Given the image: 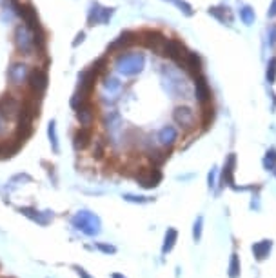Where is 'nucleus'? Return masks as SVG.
Returning a JSON list of instances; mask_svg holds the SVG:
<instances>
[{"instance_id": "1", "label": "nucleus", "mask_w": 276, "mask_h": 278, "mask_svg": "<svg viewBox=\"0 0 276 278\" xmlns=\"http://www.w3.org/2000/svg\"><path fill=\"white\" fill-rule=\"evenodd\" d=\"M71 226L76 231L84 233L86 237H98L100 231H102V222H100V216L91 213L87 209H80L76 211L75 215L71 216Z\"/></svg>"}, {"instance_id": "2", "label": "nucleus", "mask_w": 276, "mask_h": 278, "mask_svg": "<svg viewBox=\"0 0 276 278\" xmlns=\"http://www.w3.org/2000/svg\"><path fill=\"white\" fill-rule=\"evenodd\" d=\"M144 64L145 58L142 53H124V55H118L117 70L124 77H135L144 70Z\"/></svg>"}, {"instance_id": "3", "label": "nucleus", "mask_w": 276, "mask_h": 278, "mask_svg": "<svg viewBox=\"0 0 276 278\" xmlns=\"http://www.w3.org/2000/svg\"><path fill=\"white\" fill-rule=\"evenodd\" d=\"M22 113V102L11 93L0 97V117L4 120H18Z\"/></svg>"}, {"instance_id": "4", "label": "nucleus", "mask_w": 276, "mask_h": 278, "mask_svg": "<svg viewBox=\"0 0 276 278\" xmlns=\"http://www.w3.org/2000/svg\"><path fill=\"white\" fill-rule=\"evenodd\" d=\"M28 86H29V93L33 97H40L42 93L48 89V73L42 70V68L31 70L28 77Z\"/></svg>"}, {"instance_id": "5", "label": "nucleus", "mask_w": 276, "mask_h": 278, "mask_svg": "<svg viewBox=\"0 0 276 278\" xmlns=\"http://www.w3.org/2000/svg\"><path fill=\"white\" fill-rule=\"evenodd\" d=\"M15 46L22 55H33V35H31L28 26H18L15 29Z\"/></svg>"}, {"instance_id": "6", "label": "nucleus", "mask_w": 276, "mask_h": 278, "mask_svg": "<svg viewBox=\"0 0 276 278\" xmlns=\"http://www.w3.org/2000/svg\"><path fill=\"white\" fill-rule=\"evenodd\" d=\"M137 182L140 188L155 189L158 188V184L162 182V173L156 167H142L137 174Z\"/></svg>"}, {"instance_id": "7", "label": "nucleus", "mask_w": 276, "mask_h": 278, "mask_svg": "<svg viewBox=\"0 0 276 278\" xmlns=\"http://www.w3.org/2000/svg\"><path fill=\"white\" fill-rule=\"evenodd\" d=\"M172 120H174L180 127L191 129L194 125V122H196V117H194L193 107H189V105H176V107L172 109Z\"/></svg>"}, {"instance_id": "8", "label": "nucleus", "mask_w": 276, "mask_h": 278, "mask_svg": "<svg viewBox=\"0 0 276 278\" xmlns=\"http://www.w3.org/2000/svg\"><path fill=\"white\" fill-rule=\"evenodd\" d=\"M162 55L169 56L176 62H182L187 55V49L184 46V42L176 40V38H167L164 42V46H162Z\"/></svg>"}, {"instance_id": "9", "label": "nucleus", "mask_w": 276, "mask_h": 278, "mask_svg": "<svg viewBox=\"0 0 276 278\" xmlns=\"http://www.w3.org/2000/svg\"><path fill=\"white\" fill-rule=\"evenodd\" d=\"M29 70L28 64L24 62H11L7 68V80L11 86H22L24 82H28Z\"/></svg>"}, {"instance_id": "10", "label": "nucleus", "mask_w": 276, "mask_h": 278, "mask_svg": "<svg viewBox=\"0 0 276 278\" xmlns=\"http://www.w3.org/2000/svg\"><path fill=\"white\" fill-rule=\"evenodd\" d=\"M97 77H98V73L93 70V68L80 73V77H78V91H76V93L82 95L84 98H89V95L93 93V89H95Z\"/></svg>"}, {"instance_id": "11", "label": "nucleus", "mask_w": 276, "mask_h": 278, "mask_svg": "<svg viewBox=\"0 0 276 278\" xmlns=\"http://www.w3.org/2000/svg\"><path fill=\"white\" fill-rule=\"evenodd\" d=\"M95 117H97V107L91 102H86L82 107L76 109V120L86 129H91V125L95 124Z\"/></svg>"}, {"instance_id": "12", "label": "nucleus", "mask_w": 276, "mask_h": 278, "mask_svg": "<svg viewBox=\"0 0 276 278\" xmlns=\"http://www.w3.org/2000/svg\"><path fill=\"white\" fill-rule=\"evenodd\" d=\"M18 213H22L24 216L31 218L33 222L40 224V226H48L53 220V211H38L34 208H18Z\"/></svg>"}, {"instance_id": "13", "label": "nucleus", "mask_w": 276, "mask_h": 278, "mask_svg": "<svg viewBox=\"0 0 276 278\" xmlns=\"http://www.w3.org/2000/svg\"><path fill=\"white\" fill-rule=\"evenodd\" d=\"M178 140V129L174 125H164L158 131V144L162 147H172Z\"/></svg>"}, {"instance_id": "14", "label": "nucleus", "mask_w": 276, "mask_h": 278, "mask_svg": "<svg viewBox=\"0 0 276 278\" xmlns=\"http://www.w3.org/2000/svg\"><path fill=\"white\" fill-rule=\"evenodd\" d=\"M194 95H196V100L200 104H207L211 100V87L207 84V78L204 75H198L196 77V82H194Z\"/></svg>"}, {"instance_id": "15", "label": "nucleus", "mask_w": 276, "mask_h": 278, "mask_svg": "<svg viewBox=\"0 0 276 278\" xmlns=\"http://www.w3.org/2000/svg\"><path fill=\"white\" fill-rule=\"evenodd\" d=\"M235 166H236V156L235 153H231L224 164V169H222V186H229V188H235Z\"/></svg>"}, {"instance_id": "16", "label": "nucleus", "mask_w": 276, "mask_h": 278, "mask_svg": "<svg viewBox=\"0 0 276 278\" xmlns=\"http://www.w3.org/2000/svg\"><path fill=\"white\" fill-rule=\"evenodd\" d=\"M18 15L22 17V20L26 22V26L29 29H38L40 24H38V18H36V9H34L31 4H24V6H18Z\"/></svg>"}, {"instance_id": "17", "label": "nucleus", "mask_w": 276, "mask_h": 278, "mask_svg": "<svg viewBox=\"0 0 276 278\" xmlns=\"http://www.w3.org/2000/svg\"><path fill=\"white\" fill-rule=\"evenodd\" d=\"M91 139H93L91 129L80 127V129L75 133V137H73V146H75L76 151H82V149H86V147L91 144Z\"/></svg>"}, {"instance_id": "18", "label": "nucleus", "mask_w": 276, "mask_h": 278, "mask_svg": "<svg viewBox=\"0 0 276 278\" xmlns=\"http://www.w3.org/2000/svg\"><path fill=\"white\" fill-rule=\"evenodd\" d=\"M182 64L186 66L187 71H191L194 77H198L202 71V58L198 56V53H193V51H187L186 58L182 60Z\"/></svg>"}, {"instance_id": "19", "label": "nucleus", "mask_w": 276, "mask_h": 278, "mask_svg": "<svg viewBox=\"0 0 276 278\" xmlns=\"http://www.w3.org/2000/svg\"><path fill=\"white\" fill-rule=\"evenodd\" d=\"M271 249H273V240H260V242L253 243V255L258 262H262L269 257Z\"/></svg>"}, {"instance_id": "20", "label": "nucleus", "mask_w": 276, "mask_h": 278, "mask_svg": "<svg viewBox=\"0 0 276 278\" xmlns=\"http://www.w3.org/2000/svg\"><path fill=\"white\" fill-rule=\"evenodd\" d=\"M178 240V231L174 229V227H169L166 231V237H164V245H162V253L167 255V253H171L172 247H174V243Z\"/></svg>"}, {"instance_id": "21", "label": "nucleus", "mask_w": 276, "mask_h": 278, "mask_svg": "<svg viewBox=\"0 0 276 278\" xmlns=\"http://www.w3.org/2000/svg\"><path fill=\"white\" fill-rule=\"evenodd\" d=\"M135 33H131V31H125V33H122V35L118 36L117 40L111 44L109 51H120L122 48H125V46H129L131 42H135Z\"/></svg>"}, {"instance_id": "22", "label": "nucleus", "mask_w": 276, "mask_h": 278, "mask_svg": "<svg viewBox=\"0 0 276 278\" xmlns=\"http://www.w3.org/2000/svg\"><path fill=\"white\" fill-rule=\"evenodd\" d=\"M209 15H213V17H216L220 22H227V26H231V22H233V15H231V11H229V7H211L209 9Z\"/></svg>"}, {"instance_id": "23", "label": "nucleus", "mask_w": 276, "mask_h": 278, "mask_svg": "<svg viewBox=\"0 0 276 278\" xmlns=\"http://www.w3.org/2000/svg\"><path fill=\"white\" fill-rule=\"evenodd\" d=\"M145 36H147V42H145V46L147 48L155 49V51H160V46H164V42H166V38L160 35V33H155V31H147L145 33Z\"/></svg>"}, {"instance_id": "24", "label": "nucleus", "mask_w": 276, "mask_h": 278, "mask_svg": "<svg viewBox=\"0 0 276 278\" xmlns=\"http://www.w3.org/2000/svg\"><path fill=\"white\" fill-rule=\"evenodd\" d=\"M227 271H229V278L240 277V257H238V253H233V255H231Z\"/></svg>"}, {"instance_id": "25", "label": "nucleus", "mask_w": 276, "mask_h": 278, "mask_svg": "<svg viewBox=\"0 0 276 278\" xmlns=\"http://www.w3.org/2000/svg\"><path fill=\"white\" fill-rule=\"evenodd\" d=\"M48 135H49V142H51V149H53V153H58V151H60V147H58V137H56L55 120H51V122H49Z\"/></svg>"}, {"instance_id": "26", "label": "nucleus", "mask_w": 276, "mask_h": 278, "mask_svg": "<svg viewBox=\"0 0 276 278\" xmlns=\"http://www.w3.org/2000/svg\"><path fill=\"white\" fill-rule=\"evenodd\" d=\"M240 18L243 20L245 26H251V24L255 22V9L251 6H243L240 9Z\"/></svg>"}, {"instance_id": "27", "label": "nucleus", "mask_w": 276, "mask_h": 278, "mask_svg": "<svg viewBox=\"0 0 276 278\" xmlns=\"http://www.w3.org/2000/svg\"><path fill=\"white\" fill-rule=\"evenodd\" d=\"M263 167L267 171H275L276 169V149H269L265 156H263Z\"/></svg>"}, {"instance_id": "28", "label": "nucleus", "mask_w": 276, "mask_h": 278, "mask_svg": "<svg viewBox=\"0 0 276 278\" xmlns=\"http://www.w3.org/2000/svg\"><path fill=\"white\" fill-rule=\"evenodd\" d=\"M202 233H204V216H196V220L193 224V240L194 242H200Z\"/></svg>"}, {"instance_id": "29", "label": "nucleus", "mask_w": 276, "mask_h": 278, "mask_svg": "<svg viewBox=\"0 0 276 278\" xmlns=\"http://www.w3.org/2000/svg\"><path fill=\"white\" fill-rule=\"evenodd\" d=\"M167 156H169V155H166L164 151H158V149H151V151H149V160H151L155 166H162L167 160Z\"/></svg>"}, {"instance_id": "30", "label": "nucleus", "mask_w": 276, "mask_h": 278, "mask_svg": "<svg viewBox=\"0 0 276 278\" xmlns=\"http://www.w3.org/2000/svg\"><path fill=\"white\" fill-rule=\"evenodd\" d=\"M267 82L275 84L276 82V56H273L267 64Z\"/></svg>"}, {"instance_id": "31", "label": "nucleus", "mask_w": 276, "mask_h": 278, "mask_svg": "<svg viewBox=\"0 0 276 278\" xmlns=\"http://www.w3.org/2000/svg\"><path fill=\"white\" fill-rule=\"evenodd\" d=\"M104 87H105L107 91H111V93H117V91H120L122 84L118 82L117 78L109 77V78H105V82H104Z\"/></svg>"}, {"instance_id": "32", "label": "nucleus", "mask_w": 276, "mask_h": 278, "mask_svg": "<svg viewBox=\"0 0 276 278\" xmlns=\"http://www.w3.org/2000/svg\"><path fill=\"white\" fill-rule=\"evenodd\" d=\"M125 202H131V204H147V202L151 200V198H147V196H140V195H131V193H125L122 196Z\"/></svg>"}, {"instance_id": "33", "label": "nucleus", "mask_w": 276, "mask_h": 278, "mask_svg": "<svg viewBox=\"0 0 276 278\" xmlns=\"http://www.w3.org/2000/svg\"><path fill=\"white\" fill-rule=\"evenodd\" d=\"M95 245H97L98 251H102L104 255H115V253H117V247H115V245H111V243L97 242Z\"/></svg>"}, {"instance_id": "34", "label": "nucleus", "mask_w": 276, "mask_h": 278, "mask_svg": "<svg viewBox=\"0 0 276 278\" xmlns=\"http://www.w3.org/2000/svg\"><path fill=\"white\" fill-rule=\"evenodd\" d=\"M169 2H172V4H176V6L184 11L186 15H193V9H191V6L187 4V2H184V0H169Z\"/></svg>"}, {"instance_id": "35", "label": "nucleus", "mask_w": 276, "mask_h": 278, "mask_svg": "<svg viewBox=\"0 0 276 278\" xmlns=\"http://www.w3.org/2000/svg\"><path fill=\"white\" fill-rule=\"evenodd\" d=\"M207 186H209V189L216 188V169H211L207 174Z\"/></svg>"}, {"instance_id": "36", "label": "nucleus", "mask_w": 276, "mask_h": 278, "mask_svg": "<svg viewBox=\"0 0 276 278\" xmlns=\"http://www.w3.org/2000/svg\"><path fill=\"white\" fill-rule=\"evenodd\" d=\"M213 107H206V109H204V125H209L211 124V120H213Z\"/></svg>"}, {"instance_id": "37", "label": "nucleus", "mask_w": 276, "mask_h": 278, "mask_svg": "<svg viewBox=\"0 0 276 278\" xmlns=\"http://www.w3.org/2000/svg\"><path fill=\"white\" fill-rule=\"evenodd\" d=\"M73 269H75L76 275H78V277H80V278H93V277H91V275H89V273L86 271L84 267H80V265H73Z\"/></svg>"}, {"instance_id": "38", "label": "nucleus", "mask_w": 276, "mask_h": 278, "mask_svg": "<svg viewBox=\"0 0 276 278\" xmlns=\"http://www.w3.org/2000/svg\"><path fill=\"white\" fill-rule=\"evenodd\" d=\"M104 155V144L100 140H97V149H93V156H97V158H102Z\"/></svg>"}, {"instance_id": "39", "label": "nucleus", "mask_w": 276, "mask_h": 278, "mask_svg": "<svg viewBox=\"0 0 276 278\" xmlns=\"http://www.w3.org/2000/svg\"><path fill=\"white\" fill-rule=\"evenodd\" d=\"M276 44V26H271L269 29V46L273 48Z\"/></svg>"}, {"instance_id": "40", "label": "nucleus", "mask_w": 276, "mask_h": 278, "mask_svg": "<svg viewBox=\"0 0 276 278\" xmlns=\"http://www.w3.org/2000/svg\"><path fill=\"white\" fill-rule=\"evenodd\" d=\"M269 17H276V0H273V4L269 7Z\"/></svg>"}, {"instance_id": "41", "label": "nucleus", "mask_w": 276, "mask_h": 278, "mask_svg": "<svg viewBox=\"0 0 276 278\" xmlns=\"http://www.w3.org/2000/svg\"><path fill=\"white\" fill-rule=\"evenodd\" d=\"M4 122H6V120L0 117V135H4V131H6V125H4Z\"/></svg>"}, {"instance_id": "42", "label": "nucleus", "mask_w": 276, "mask_h": 278, "mask_svg": "<svg viewBox=\"0 0 276 278\" xmlns=\"http://www.w3.org/2000/svg\"><path fill=\"white\" fill-rule=\"evenodd\" d=\"M84 40V33H80V35L76 36V40H75V44L73 46H78V42H82Z\"/></svg>"}, {"instance_id": "43", "label": "nucleus", "mask_w": 276, "mask_h": 278, "mask_svg": "<svg viewBox=\"0 0 276 278\" xmlns=\"http://www.w3.org/2000/svg\"><path fill=\"white\" fill-rule=\"evenodd\" d=\"M111 278H125V277L122 275V273H113V275H111Z\"/></svg>"}, {"instance_id": "44", "label": "nucleus", "mask_w": 276, "mask_h": 278, "mask_svg": "<svg viewBox=\"0 0 276 278\" xmlns=\"http://www.w3.org/2000/svg\"><path fill=\"white\" fill-rule=\"evenodd\" d=\"M275 173H276V169H275Z\"/></svg>"}, {"instance_id": "45", "label": "nucleus", "mask_w": 276, "mask_h": 278, "mask_svg": "<svg viewBox=\"0 0 276 278\" xmlns=\"http://www.w3.org/2000/svg\"><path fill=\"white\" fill-rule=\"evenodd\" d=\"M6 278H7V277H6Z\"/></svg>"}]
</instances>
